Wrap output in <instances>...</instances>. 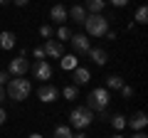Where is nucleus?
I'll return each instance as SVG.
<instances>
[{"label": "nucleus", "instance_id": "obj_1", "mask_svg": "<svg viewBox=\"0 0 148 138\" xmlns=\"http://www.w3.org/2000/svg\"><path fill=\"white\" fill-rule=\"evenodd\" d=\"M30 91H32L30 79H22V77H10V81L5 84V94L12 101H25L30 96Z\"/></svg>", "mask_w": 148, "mask_h": 138}, {"label": "nucleus", "instance_id": "obj_2", "mask_svg": "<svg viewBox=\"0 0 148 138\" xmlns=\"http://www.w3.org/2000/svg\"><path fill=\"white\" fill-rule=\"evenodd\" d=\"M109 101H111V91L104 89V86H99V89H91L89 91L86 109H91L94 113H99V111H104V109H109Z\"/></svg>", "mask_w": 148, "mask_h": 138}, {"label": "nucleus", "instance_id": "obj_3", "mask_svg": "<svg viewBox=\"0 0 148 138\" xmlns=\"http://www.w3.org/2000/svg\"><path fill=\"white\" fill-rule=\"evenodd\" d=\"M84 27H86L84 35H89V37H104L106 32H109V20H106L101 12L99 15H86Z\"/></svg>", "mask_w": 148, "mask_h": 138}, {"label": "nucleus", "instance_id": "obj_4", "mask_svg": "<svg viewBox=\"0 0 148 138\" xmlns=\"http://www.w3.org/2000/svg\"><path fill=\"white\" fill-rule=\"evenodd\" d=\"M69 121H72L74 128H79V131H84V128H89L91 123H94V111L86 106H74L72 113H69Z\"/></svg>", "mask_w": 148, "mask_h": 138}, {"label": "nucleus", "instance_id": "obj_5", "mask_svg": "<svg viewBox=\"0 0 148 138\" xmlns=\"http://www.w3.org/2000/svg\"><path fill=\"white\" fill-rule=\"evenodd\" d=\"M30 69H32V74H35V79H42L45 84H47V79L54 77V69H52V64L47 59H37L35 67H30Z\"/></svg>", "mask_w": 148, "mask_h": 138}, {"label": "nucleus", "instance_id": "obj_6", "mask_svg": "<svg viewBox=\"0 0 148 138\" xmlns=\"http://www.w3.org/2000/svg\"><path fill=\"white\" fill-rule=\"evenodd\" d=\"M72 49H74V54H86L91 49V40H89V35H84V32H77V35H72Z\"/></svg>", "mask_w": 148, "mask_h": 138}, {"label": "nucleus", "instance_id": "obj_7", "mask_svg": "<svg viewBox=\"0 0 148 138\" xmlns=\"http://www.w3.org/2000/svg\"><path fill=\"white\" fill-rule=\"evenodd\" d=\"M27 72H30V62H27V57L10 59V67H8V74H10V77H25Z\"/></svg>", "mask_w": 148, "mask_h": 138}, {"label": "nucleus", "instance_id": "obj_8", "mask_svg": "<svg viewBox=\"0 0 148 138\" xmlns=\"http://www.w3.org/2000/svg\"><path fill=\"white\" fill-rule=\"evenodd\" d=\"M57 96H59V89L54 84H42L40 89H37V99L42 101V104H52Z\"/></svg>", "mask_w": 148, "mask_h": 138}, {"label": "nucleus", "instance_id": "obj_9", "mask_svg": "<svg viewBox=\"0 0 148 138\" xmlns=\"http://www.w3.org/2000/svg\"><path fill=\"white\" fill-rule=\"evenodd\" d=\"M42 49H45V57H52V59H59V57L64 54L62 42H54V40H45Z\"/></svg>", "mask_w": 148, "mask_h": 138}, {"label": "nucleus", "instance_id": "obj_10", "mask_svg": "<svg viewBox=\"0 0 148 138\" xmlns=\"http://www.w3.org/2000/svg\"><path fill=\"white\" fill-rule=\"evenodd\" d=\"M67 20H74V25H84V20H86L84 5H72L67 10Z\"/></svg>", "mask_w": 148, "mask_h": 138}, {"label": "nucleus", "instance_id": "obj_11", "mask_svg": "<svg viewBox=\"0 0 148 138\" xmlns=\"http://www.w3.org/2000/svg\"><path fill=\"white\" fill-rule=\"evenodd\" d=\"M126 126H131L133 131H143V128L148 126V116H146L143 111H136V113H133V116L126 121Z\"/></svg>", "mask_w": 148, "mask_h": 138}, {"label": "nucleus", "instance_id": "obj_12", "mask_svg": "<svg viewBox=\"0 0 148 138\" xmlns=\"http://www.w3.org/2000/svg\"><path fill=\"white\" fill-rule=\"evenodd\" d=\"M86 54H89V59L94 64H99V67H104V64L109 62V54H106V49H101V47H91Z\"/></svg>", "mask_w": 148, "mask_h": 138}, {"label": "nucleus", "instance_id": "obj_13", "mask_svg": "<svg viewBox=\"0 0 148 138\" xmlns=\"http://www.w3.org/2000/svg\"><path fill=\"white\" fill-rule=\"evenodd\" d=\"M72 79H74V86H82V84H86L91 79V74H89V69L77 67V69H72Z\"/></svg>", "mask_w": 148, "mask_h": 138}, {"label": "nucleus", "instance_id": "obj_14", "mask_svg": "<svg viewBox=\"0 0 148 138\" xmlns=\"http://www.w3.org/2000/svg\"><path fill=\"white\" fill-rule=\"evenodd\" d=\"M49 17H52L57 25H64V22H67V8H64V5H52Z\"/></svg>", "mask_w": 148, "mask_h": 138}, {"label": "nucleus", "instance_id": "obj_15", "mask_svg": "<svg viewBox=\"0 0 148 138\" xmlns=\"http://www.w3.org/2000/svg\"><path fill=\"white\" fill-rule=\"evenodd\" d=\"M104 5H106V0H86L84 10H86V15H99L104 10Z\"/></svg>", "mask_w": 148, "mask_h": 138}, {"label": "nucleus", "instance_id": "obj_16", "mask_svg": "<svg viewBox=\"0 0 148 138\" xmlns=\"http://www.w3.org/2000/svg\"><path fill=\"white\" fill-rule=\"evenodd\" d=\"M15 42H17V37L12 35L10 30L0 32V47H3V49H12V47H15Z\"/></svg>", "mask_w": 148, "mask_h": 138}, {"label": "nucleus", "instance_id": "obj_17", "mask_svg": "<svg viewBox=\"0 0 148 138\" xmlns=\"http://www.w3.org/2000/svg\"><path fill=\"white\" fill-rule=\"evenodd\" d=\"M123 86V79L119 74H111V77H106V86L104 89H109V91H119Z\"/></svg>", "mask_w": 148, "mask_h": 138}, {"label": "nucleus", "instance_id": "obj_18", "mask_svg": "<svg viewBox=\"0 0 148 138\" xmlns=\"http://www.w3.org/2000/svg\"><path fill=\"white\" fill-rule=\"evenodd\" d=\"M59 94L64 96L67 101H74V99H79V86H74V84H69V86H64Z\"/></svg>", "mask_w": 148, "mask_h": 138}, {"label": "nucleus", "instance_id": "obj_19", "mask_svg": "<svg viewBox=\"0 0 148 138\" xmlns=\"http://www.w3.org/2000/svg\"><path fill=\"white\" fill-rule=\"evenodd\" d=\"M62 69H67V72H72V69H77V57L74 54H62Z\"/></svg>", "mask_w": 148, "mask_h": 138}, {"label": "nucleus", "instance_id": "obj_20", "mask_svg": "<svg viewBox=\"0 0 148 138\" xmlns=\"http://www.w3.org/2000/svg\"><path fill=\"white\" fill-rule=\"evenodd\" d=\"M72 35H74V32L69 30L67 25H62V27L57 30V40H59V42H69V40H72Z\"/></svg>", "mask_w": 148, "mask_h": 138}, {"label": "nucleus", "instance_id": "obj_21", "mask_svg": "<svg viewBox=\"0 0 148 138\" xmlns=\"http://www.w3.org/2000/svg\"><path fill=\"white\" fill-rule=\"evenodd\" d=\"M72 128L69 126H54V138H72Z\"/></svg>", "mask_w": 148, "mask_h": 138}, {"label": "nucleus", "instance_id": "obj_22", "mask_svg": "<svg viewBox=\"0 0 148 138\" xmlns=\"http://www.w3.org/2000/svg\"><path fill=\"white\" fill-rule=\"evenodd\" d=\"M109 121L114 123V128H116V131H121V128H126V116H121V113H114V116H111Z\"/></svg>", "mask_w": 148, "mask_h": 138}, {"label": "nucleus", "instance_id": "obj_23", "mask_svg": "<svg viewBox=\"0 0 148 138\" xmlns=\"http://www.w3.org/2000/svg\"><path fill=\"white\" fill-rule=\"evenodd\" d=\"M136 22H138V25H146V22H148V8L146 5H141L136 10Z\"/></svg>", "mask_w": 148, "mask_h": 138}, {"label": "nucleus", "instance_id": "obj_24", "mask_svg": "<svg viewBox=\"0 0 148 138\" xmlns=\"http://www.w3.org/2000/svg\"><path fill=\"white\" fill-rule=\"evenodd\" d=\"M40 37L52 40V37H54V27H52V25H42V27H40Z\"/></svg>", "mask_w": 148, "mask_h": 138}, {"label": "nucleus", "instance_id": "obj_25", "mask_svg": "<svg viewBox=\"0 0 148 138\" xmlns=\"http://www.w3.org/2000/svg\"><path fill=\"white\" fill-rule=\"evenodd\" d=\"M119 91H121V96H123V99H131V96H133V86H128V84H123Z\"/></svg>", "mask_w": 148, "mask_h": 138}, {"label": "nucleus", "instance_id": "obj_26", "mask_svg": "<svg viewBox=\"0 0 148 138\" xmlns=\"http://www.w3.org/2000/svg\"><path fill=\"white\" fill-rule=\"evenodd\" d=\"M106 3H111L114 8H126L128 5V0H106Z\"/></svg>", "mask_w": 148, "mask_h": 138}, {"label": "nucleus", "instance_id": "obj_27", "mask_svg": "<svg viewBox=\"0 0 148 138\" xmlns=\"http://www.w3.org/2000/svg\"><path fill=\"white\" fill-rule=\"evenodd\" d=\"M8 81H10V74L8 72H0V86H5Z\"/></svg>", "mask_w": 148, "mask_h": 138}, {"label": "nucleus", "instance_id": "obj_28", "mask_svg": "<svg viewBox=\"0 0 148 138\" xmlns=\"http://www.w3.org/2000/svg\"><path fill=\"white\" fill-rule=\"evenodd\" d=\"M32 54H35L37 59H45V49L42 47H35V49H32Z\"/></svg>", "mask_w": 148, "mask_h": 138}, {"label": "nucleus", "instance_id": "obj_29", "mask_svg": "<svg viewBox=\"0 0 148 138\" xmlns=\"http://www.w3.org/2000/svg\"><path fill=\"white\" fill-rule=\"evenodd\" d=\"M109 118H111L109 109H104V111H99V121H109Z\"/></svg>", "mask_w": 148, "mask_h": 138}, {"label": "nucleus", "instance_id": "obj_30", "mask_svg": "<svg viewBox=\"0 0 148 138\" xmlns=\"http://www.w3.org/2000/svg\"><path fill=\"white\" fill-rule=\"evenodd\" d=\"M5 118H8V113H5V109H0V126L5 123Z\"/></svg>", "mask_w": 148, "mask_h": 138}, {"label": "nucleus", "instance_id": "obj_31", "mask_svg": "<svg viewBox=\"0 0 148 138\" xmlns=\"http://www.w3.org/2000/svg\"><path fill=\"white\" fill-rule=\"evenodd\" d=\"M104 37H106V40H111V42H114V40H116V32H111V30H109V32H106V35H104Z\"/></svg>", "mask_w": 148, "mask_h": 138}, {"label": "nucleus", "instance_id": "obj_32", "mask_svg": "<svg viewBox=\"0 0 148 138\" xmlns=\"http://www.w3.org/2000/svg\"><path fill=\"white\" fill-rule=\"evenodd\" d=\"M12 3H15V5H17V8H25V5H27V3H30V0H12Z\"/></svg>", "mask_w": 148, "mask_h": 138}, {"label": "nucleus", "instance_id": "obj_33", "mask_svg": "<svg viewBox=\"0 0 148 138\" xmlns=\"http://www.w3.org/2000/svg\"><path fill=\"white\" fill-rule=\"evenodd\" d=\"M131 138H148V136H146V133H143V131H136V133H133Z\"/></svg>", "mask_w": 148, "mask_h": 138}, {"label": "nucleus", "instance_id": "obj_34", "mask_svg": "<svg viewBox=\"0 0 148 138\" xmlns=\"http://www.w3.org/2000/svg\"><path fill=\"white\" fill-rule=\"evenodd\" d=\"M8 99V94H5V86H0V101H5Z\"/></svg>", "mask_w": 148, "mask_h": 138}, {"label": "nucleus", "instance_id": "obj_35", "mask_svg": "<svg viewBox=\"0 0 148 138\" xmlns=\"http://www.w3.org/2000/svg\"><path fill=\"white\" fill-rule=\"evenodd\" d=\"M72 138H89L86 133H77V136H72Z\"/></svg>", "mask_w": 148, "mask_h": 138}, {"label": "nucleus", "instance_id": "obj_36", "mask_svg": "<svg viewBox=\"0 0 148 138\" xmlns=\"http://www.w3.org/2000/svg\"><path fill=\"white\" fill-rule=\"evenodd\" d=\"M27 138H42V136H40V133H30Z\"/></svg>", "mask_w": 148, "mask_h": 138}, {"label": "nucleus", "instance_id": "obj_37", "mask_svg": "<svg viewBox=\"0 0 148 138\" xmlns=\"http://www.w3.org/2000/svg\"><path fill=\"white\" fill-rule=\"evenodd\" d=\"M8 3H10V0H0V5H8Z\"/></svg>", "mask_w": 148, "mask_h": 138}, {"label": "nucleus", "instance_id": "obj_38", "mask_svg": "<svg viewBox=\"0 0 148 138\" xmlns=\"http://www.w3.org/2000/svg\"><path fill=\"white\" fill-rule=\"evenodd\" d=\"M111 138H123V136H121V133H116V136H111Z\"/></svg>", "mask_w": 148, "mask_h": 138}]
</instances>
